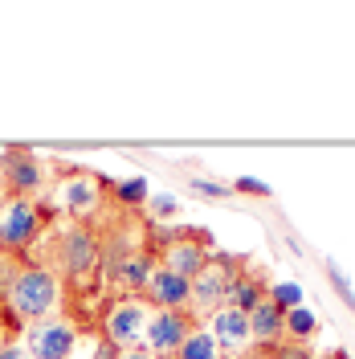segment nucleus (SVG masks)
<instances>
[{"mask_svg": "<svg viewBox=\"0 0 355 359\" xmlns=\"http://www.w3.org/2000/svg\"><path fill=\"white\" fill-rule=\"evenodd\" d=\"M111 273V282L119 290H131L135 298L147 290V282H152V273H156V262H152V253H143V249H131V253H123L119 262L107 266Z\"/></svg>", "mask_w": 355, "mask_h": 359, "instance_id": "obj_11", "label": "nucleus"}, {"mask_svg": "<svg viewBox=\"0 0 355 359\" xmlns=\"http://www.w3.org/2000/svg\"><path fill=\"white\" fill-rule=\"evenodd\" d=\"M176 359H221V347H217V339H213L208 327H192V335L184 339Z\"/></svg>", "mask_w": 355, "mask_h": 359, "instance_id": "obj_16", "label": "nucleus"}, {"mask_svg": "<svg viewBox=\"0 0 355 359\" xmlns=\"http://www.w3.org/2000/svg\"><path fill=\"white\" fill-rule=\"evenodd\" d=\"M163 359H176V355H163Z\"/></svg>", "mask_w": 355, "mask_h": 359, "instance_id": "obj_30", "label": "nucleus"}, {"mask_svg": "<svg viewBox=\"0 0 355 359\" xmlns=\"http://www.w3.org/2000/svg\"><path fill=\"white\" fill-rule=\"evenodd\" d=\"M62 192H66L62 201H66L69 217H78V221H82V217H90V212L98 208V201H102L98 184H94L90 176H74V180H66V188H62Z\"/></svg>", "mask_w": 355, "mask_h": 359, "instance_id": "obj_14", "label": "nucleus"}, {"mask_svg": "<svg viewBox=\"0 0 355 359\" xmlns=\"http://www.w3.org/2000/svg\"><path fill=\"white\" fill-rule=\"evenodd\" d=\"M213 262V253H208V241L204 237H176L172 245L163 249V269H172L180 278H196L200 269Z\"/></svg>", "mask_w": 355, "mask_h": 359, "instance_id": "obj_10", "label": "nucleus"}, {"mask_svg": "<svg viewBox=\"0 0 355 359\" xmlns=\"http://www.w3.org/2000/svg\"><path fill=\"white\" fill-rule=\"evenodd\" d=\"M143 302H152L156 311H188V302H192V282L180 278V273H172V269L156 266L147 290H143Z\"/></svg>", "mask_w": 355, "mask_h": 359, "instance_id": "obj_9", "label": "nucleus"}, {"mask_svg": "<svg viewBox=\"0 0 355 359\" xmlns=\"http://www.w3.org/2000/svg\"><path fill=\"white\" fill-rule=\"evenodd\" d=\"M4 302H8V311H13L17 323H41L62 302V278L49 266H21Z\"/></svg>", "mask_w": 355, "mask_h": 359, "instance_id": "obj_1", "label": "nucleus"}, {"mask_svg": "<svg viewBox=\"0 0 355 359\" xmlns=\"http://www.w3.org/2000/svg\"><path fill=\"white\" fill-rule=\"evenodd\" d=\"M94 359H119V351H114L111 343H107V339H102V343H98V347H94Z\"/></svg>", "mask_w": 355, "mask_h": 359, "instance_id": "obj_27", "label": "nucleus"}, {"mask_svg": "<svg viewBox=\"0 0 355 359\" xmlns=\"http://www.w3.org/2000/svg\"><path fill=\"white\" fill-rule=\"evenodd\" d=\"M78 347V327L66 318H41V323H29L25 331V351L33 359H69Z\"/></svg>", "mask_w": 355, "mask_h": 359, "instance_id": "obj_7", "label": "nucleus"}, {"mask_svg": "<svg viewBox=\"0 0 355 359\" xmlns=\"http://www.w3.org/2000/svg\"><path fill=\"white\" fill-rule=\"evenodd\" d=\"M274 359H314V355L302 347V343H286V347H278V355Z\"/></svg>", "mask_w": 355, "mask_h": 359, "instance_id": "obj_25", "label": "nucleus"}, {"mask_svg": "<svg viewBox=\"0 0 355 359\" xmlns=\"http://www.w3.org/2000/svg\"><path fill=\"white\" fill-rule=\"evenodd\" d=\"M192 192L208 196V201H229L233 196V184H213V180H204V176H192Z\"/></svg>", "mask_w": 355, "mask_h": 359, "instance_id": "obj_20", "label": "nucleus"}, {"mask_svg": "<svg viewBox=\"0 0 355 359\" xmlns=\"http://www.w3.org/2000/svg\"><path fill=\"white\" fill-rule=\"evenodd\" d=\"M41 204L37 201H8L0 212V249L4 253H25L41 237Z\"/></svg>", "mask_w": 355, "mask_h": 359, "instance_id": "obj_5", "label": "nucleus"}, {"mask_svg": "<svg viewBox=\"0 0 355 359\" xmlns=\"http://www.w3.org/2000/svg\"><path fill=\"white\" fill-rule=\"evenodd\" d=\"M266 298L278 306V311L290 314V311H298V306H302V286H298V282H278V286H269V290H266Z\"/></svg>", "mask_w": 355, "mask_h": 359, "instance_id": "obj_18", "label": "nucleus"}, {"mask_svg": "<svg viewBox=\"0 0 355 359\" xmlns=\"http://www.w3.org/2000/svg\"><path fill=\"white\" fill-rule=\"evenodd\" d=\"M147 196H152V192H147V180H143V176H131V180H123V184H119V201L131 204V208L147 204Z\"/></svg>", "mask_w": 355, "mask_h": 359, "instance_id": "obj_19", "label": "nucleus"}, {"mask_svg": "<svg viewBox=\"0 0 355 359\" xmlns=\"http://www.w3.org/2000/svg\"><path fill=\"white\" fill-rule=\"evenodd\" d=\"M53 257H58V269L66 278H86L90 269L98 266V257H102V241L94 237L90 224H69V229L58 233Z\"/></svg>", "mask_w": 355, "mask_h": 359, "instance_id": "obj_4", "label": "nucleus"}, {"mask_svg": "<svg viewBox=\"0 0 355 359\" xmlns=\"http://www.w3.org/2000/svg\"><path fill=\"white\" fill-rule=\"evenodd\" d=\"M119 359H156L147 347H131V351H119Z\"/></svg>", "mask_w": 355, "mask_h": 359, "instance_id": "obj_28", "label": "nucleus"}, {"mask_svg": "<svg viewBox=\"0 0 355 359\" xmlns=\"http://www.w3.org/2000/svg\"><path fill=\"white\" fill-rule=\"evenodd\" d=\"M147 204H152V212H156L159 221H168V217H176V212H180V201H176V196H168V192L147 196Z\"/></svg>", "mask_w": 355, "mask_h": 359, "instance_id": "obj_21", "label": "nucleus"}, {"mask_svg": "<svg viewBox=\"0 0 355 359\" xmlns=\"http://www.w3.org/2000/svg\"><path fill=\"white\" fill-rule=\"evenodd\" d=\"M147 318H152L147 302L135 298V294H123L107 311V318H102V339L111 343L114 351H131V347H139V339L147 331Z\"/></svg>", "mask_w": 355, "mask_h": 359, "instance_id": "obj_3", "label": "nucleus"}, {"mask_svg": "<svg viewBox=\"0 0 355 359\" xmlns=\"http://www.w3.org/2000/svg\"><path fill=\"white\" fill-rule=\"evenodd\" d=\"M314 331H319V318H314L307 306H298V311L286 314V339H290V343H307Z\"/></svg>", "mask_w": 355, "mask_h": 359, "instance_id": "obj_17", "label": "nucleus"}, {"mask_svg": "<svg viewBox=\"0 0 355 359\" xmlns=\"http://www.w3.org/2000/svg\"><path fill=\"white\" fill-rule=\"evenodd\" d=\"M237 266L225 257V253H213V262L192 278V302H188V314H217L229 298V282H233Z\"/></svg>", "mask_w": 355, "mask_h": 359, "instance_id": "obj_6", "label": "nucleus"}, {"mask_svg": "<svg viewBox=\"0 0 355 359\" xmlns=\"http://www.w3.org/2000/svg\"><path fill=\"white\" fill-rule=\"evenodd\" d=\"M0 359H33L21 343H0Z\"/></svg>", "mask_w": 355, "mask_h": 359, "instance_id": "obj_26", "label": "nucleus"}, {"mask_svg": "<svg viewBox=\"0 0 355 359\" xmlns=\"http://www.w3.org/2000/svg\"><path fill=\"white\" fill-rule=\"evenodd\" d=\"M0 212H4V192H0Z\"/></svg>", "mask_w": 355, "mask_h": 359, "instance_id": "obj_29", "label": "nucleus"}, {"mask_svg": "<svg viewBox=\"0 0 355 359\" xmlns=\"http://www.w3.org/2000/svg\"><path fill=\"white\" fill-rule=\"evenodd\" d=\"M266 298V286H262V278H253V273H233V282H229V298H225V306H233V311H257V302Z\"/></svg>", "mask_w": 355, "mask_h": 359, "instance_id": "obj_15", "label": "nucleus"}, {"mask_svg": "<svg viewBox=\"0 0 355 359\" xmlns=\"http://www.w3.org/2000/svg\"><path fill=\"white\" fill-rule=\"evenodd\" d=\"M192 314L188 311H156L152 318H147V331H143V339H147V351L156 359L163 355H176L180 347H184V339L192 335Z\"/></svg>", "mask_w": 355, "mask_h": 359, "instance_id": "obj_8", "label": "nucleus"}, {"mask_svg": "<svg viewBox=\"0 0 355 359\" xmlns=\"http://www.w3.org/2000/svg\"><path fill=\"white\" fill-rule=\"evenodd\" d=\"M17 269H21V262H13V257H0V298H8L13 282H17Z\"/></svg>", "mask_w": 355, "mask_h": 359, "instance_id": "obj_24", "label": "nucleus"}, {"mask_svg": "<svg viewBox=\"0 0 355 359\" xmlns=\"http://www.w3.org/2000/svg\"><path fill=\"white\" fill-rule=\"evenodd\" d=\"M41 184H45V168L29 147H4L0 151V188L13 201H37Z\"/></svg>", "mask_w": 355, "mask_h": 359, "instance_id": "obj_2", "label": "nucleus"}, {"mask_svg": "<svg viewBox=\"0 0 355 359\" xmlns=\"http://www.w3.org/2000/svg\"><path fill=\"white\" fill-rule=\"evenodd\" d=\"M249 339L262 347H278L286 339V311H278L269 298H262L257 311H249Z\"/></svg>", "mask_w": 355, "mask_h": 359, "instance_id": "obj_12", "label": "nucleus"}, {"mask_svg": "<svg viewBox=\"0 0 355 359\" xmlns=\"http://www.w3.org/2000/svg\"><path fill=\"white\" fill-rule=\"evenodd\" d=\"M208 331H213L221 351H241L245 343H249V314L233 311V306H221V311L213 314Z\"/></svg>", "mask_w": 355, "mask_h": 359, "instance_id": "obj_13", "label": "nucleus"}, {"mask_svg": "<svg viewBox=\"0 0 355 359\" xmlns=\"http://www.w3.org/2000/svg\"><path fill=\"white\" fill-rule=\"evenodd\" d=\"M327 278L335 282V290H339V298H343V302H347V306L355 311V294H351V282L343 278V269L335 266V262H327Z\"/></svg>", "mask_w": 355, "mask_h": 359, "instance_id": "obj_22", "label": "nucleus"}, {"mask_svg": "<svg viewBox=\"0 0 355 359\" xmlns=\"http://www.w3.org/2000/svg\"><path fill=\"white\" fill-rule=\"evenodd\" d=\"M233 192H241V196H269V184L266 180H253V176H237L233 180Z\"/></svg>", "mask_w": 355, "mask_h": 359, "instance_id": "obj_23", "label": "nucleus"}]
</instances>
